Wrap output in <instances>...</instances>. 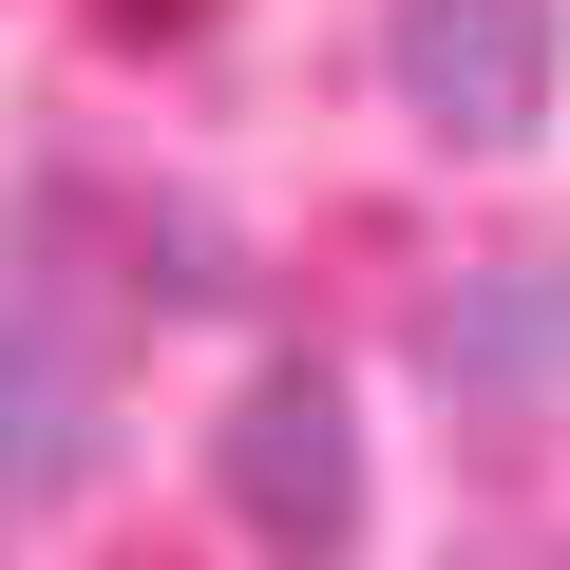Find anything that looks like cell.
I'll use <instances>...</instances> for the list:
<instances>
[{"instance_id": "obj_1", "label": "cell", "mask_w": 570, "mask_h": 570, "mask_svg": "<svg viewBox=\"0 0 570 570\" xmlns=\"http://www.w3.org/2000/svg\"><path fill=\"white\" fill-rule=\"evenodd\" d=\"M209 475H228V513H247L266 570H343V551H362V400H343L324 362H266V381L209 419Z\"/></svg>"}, {"instance_id": "obj_2", "label": "cell", "mask_w": 570, "mask_h": 570, "mask_svg": "<svg viewBox=\"0 0 570 570\" xmlns=\"http://www.w3.org/2000/svg\"><path fill=\"white\" fill-rule=\"evenodd\" d=\"M551 58H570L551 0H381V77L456 153H532L551 134Z\"/></svg>"}, {"instance_id": "obj_3", "label": "cell", "mask_w": 570, "mask_h": 570, "mask_svg": "<svg viewBox=\"0 0 570 570\" xmlns=\"http://www.w3.org/2000/svg\"><path fill=\"white\" fill-rule=\"evenodd\" d=\"M96 438H115V381H96V343L39 305V285H0V513L77 494V475H96Z\"/></svg>"}, {"instance_id": "obj_4", "label": "cell", "mask_w": 570, "mask_h": 570, "mask_svg": "<svg viewBox=\"0 0 570 570\" xmlns=\"http://www.w3.org/2000/svg\"><path fill=\"white\" fill-rule=\"evenodd\" d=\"M438 400L475 419H551L570 400V266H475L438 305Z\"/></svg>"}, {"instance_id": "obj_5", "label": "cell", "mask_w": 570, "mask_h": 570, "mask_svg": "<svg viewBox=\"0 0 570 570\" xmlns=\"http://www.w3.org/2000/svg\"><path fill=\"white\" fill-rule=\"evenodd\" d=\"M96 20H115V39H190L209 0H96Z\"/></svg>"}]
</instances>
